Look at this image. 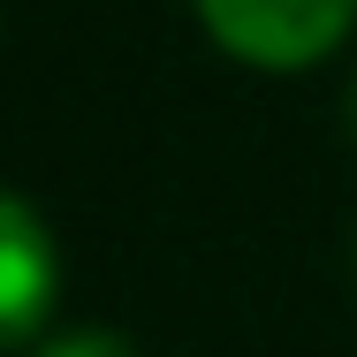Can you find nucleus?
<instances>
[{"label":"nucleus","instance_id":"7ed1b4c3","mask_svg":"<svg viewBox=\"0 0 357 357\" xmlns=\"http://www.w3.org/2000/svg\"><path fill=\"white\" fill-rule=\"evenodd\" d=\"M23 357H144L122 327H61V335H46L38 350H23Z\"/></svg>","mask_w":357,"mask_h":357},{"label":"nucleus","instance_id":"20e7f679","mask_svg":"<svg viewBox=\"0 0 357 357\" xmlns=\"http://www.w3.org/2000/svg\"><path fill=\"white\" fill-rule=\"evenodd\" d=\"M350 137H357V84H350Z\"/></svg>","mask_w":357,"mask_h":357},{"label":"nucleus","instance_id":"f257e3e1","mask_svg":"<svg viewBox=\"0 0 357 357\" xmlns=\"http://www.w3.org/2000/svg\"><path fill=\"white\" fill-rule=\"evenodd\" d=\"M190 8L228 61L266 76L312 69L357 31V0H190Z\"/></svg>","mask_w":357,"mask_h":357},{"label":"nucleus","instance_id":"f03ea898","mask_svg":"<svg viewBox=\"0 0 357 357\" xmlns=\"http://www.w3.org/2000/svg\"><path fill=\"white\" fill-rule=\"evenodd\" d=\"M54 304H61V243L23 190L0 183V357L38 350Z\"/></svg>","mask_w":357,"mask_h":357}]
</instances>
